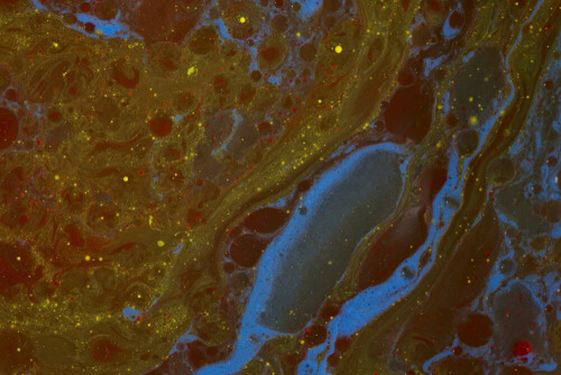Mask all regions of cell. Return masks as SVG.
Wrapping results in <instances>:
<instances>
[{
	"label": "cell",
	"instance_id": "cell-1",
	"mask_svg": "<svg viewBox=\"0 0 561 375\" xmlns=\"http://www.w3.org/2000/svg\"><path fill=\"white\" fill-rule=\"evenodd\" d=\"M226 27L231 36L247 38L256 32L259 25V16L254 7H233L224 15Z\"/></svg>",
	"mask_w": 561,
	"mask_h": 375
},
{
	"label": "cell",
	"instance_id": "cell-2",
	"mask_svg": "<svg viewBox=\"0 0 561 375\" xmlns=\"http://www.w3.org/2000/svg\"><path fill=\"white\" fill-rule=\"evenodd\" d=\"M271 44L272 45H270V47H266V49H265L263 58L265 59V63L268 64L270 68L273 69L274 67L279 66V62L282 61L284 52H283L282 45H281V44L277 43V42H273V43Z\"/></svg>",
	"mask_w": 561,
	"mask_h": 375
}]
</instances>
